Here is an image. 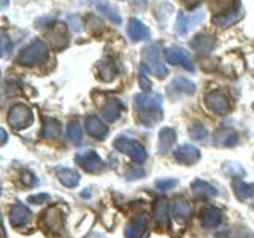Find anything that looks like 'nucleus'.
I'll list each match as a JSON object with an SVG mask.
<instances>
[{"label": "nucleus", "instance_id": "f257e3e1", "mask_svg": "<svg viewBox=\"0 0 254 238\" xmlns=\"http://www.w3.org/2000/svg\"><path fill=\"white\" fill-rule=\"evenodd\" d=\"M137 121L145 127H153L162 121V95L156 92H143L133 97Z\"/></svg>", "mask_w": 254, "mask_h": 238}, {"label": "nucleus", "instance_id": "f03ea898", "mask_svg": "<svg viewBox=\"0 0 254 238\" xmlns=\"http://www.w3.org/2000/svg\"><path fill=\"white\" fill-rule=\"evenodd\" d=\"M64 224H65V213L58 205L45 210L42 213V218H40V227L50 237L61 235L64 230Z\"/></svg>", "mask_w": 254, "mask_h": 238}, {"label": "nucleus", "instance_id": "7ed1b4c3", "mask_svg": "<svg viewBox=\"0 0 254 238\" xmlns=\"http://www.w3.org/2000/svg\"><path fill=\"white\" fill-rule=\"evenodd\" d=\"M143 67H145L151 75L159 79H164L169 75V68L161 59V45L153 43L143 50Z\"/></svg>", "mask_w": 254, "mask_h": 238}, {"label": "nucleus", "instance_id": "20e7f679", "mask_svg": "<svg viewBox=\"0 0 254 238\" xmlns=\"http://www.w3.org/2000/svg\"><path fill=\"white\" fill-rule=\"evenodd\" d=\"M48 54H50V48H48V45L43 40H34V42L27 45L18 54L16 62L21 63V65L32 67V65H37V63L45 62L48 59Z\"/></svg>", "mask_w": 254, "mask_h": 238}, {"label": "nucleus", "instance_id": "39448f33", "mask_svg": "<svg viewBox=\"0 0 254 238\" xmlns=\"http://www.w3.org/2000/svg\"><path fill=\"white\" fill-rule=\"evenodd\" d=\"M115 148L119 151V153L127 154L133 162H137L138 165L143 164L146 161V149L143 145H140L138 141H135L132 138H127V137H118L115 140Z\"/></svg>", "mask_w": 254, "mask_h": 238}, {"label": "nucleus", "instance_id": "423d86ee", "mask_svg": "<svg viewBox=\"0 0 254 238\" xmlns=\"http://www.w3.org/2000/svg\"><path fill=\"white\" fill-rule=\"evenodd\" d=\"M34 122V113L32 110L24 105V103H18L14 105L10 111H8V124H10L14 130H22L27 129Z\"/></svg>", "mask_w": 254, "mask_h": 238}, {"label": "nucleus", "instance_id": "0eeeda50", "mask_svg": "<svg viewBox=\"0 0 254 238\" xmlns=\"http://www.w3.org/2000/svg\"><path fill=\"white\" fill-rule=\"evenodd\" d=\"M75 162L87 173H100V172H103V169H105V162H103L102 157L92 149L78 153L75 156Z\"/></svg>", "mask_w": 254, "mask_h": 238}, {"label": "nucleus", "instance_id": "6e6552de", "mask_svg": "<svg viewBox=\"0 0 254 238\" xmlns=\"http://www.w3.org/2000/svg\"><path fill=\"white\" fill-rule=\"evenodd\" d=\"M203 19H205V13L203 11H195V13H183V11H180L178 18H177V24H175V32H177L178 35L185 37Z\"/></svg>", "mask_w": 254, "mask_h": 238}, {"label": "nucleus", "instance_id": "1a4fd4ad", "mask_svg": "<svg viewBox=\"0 0 254 238\" xmlns=\"http://www.w3.org/2000/svg\"><path fill=\"white\" fill-rule=\"evenodd\" d=\"M205 105L216 115H226L230 110V99L222 91H211L205 95Z\"/></svg>", "mask_w": 254, "mask_h": 238}, {"label": "nucleus", "instance_id": "9d476101", "mask_svg": "<svg viewBox=\"0 0 254 238\" xmlns=\"http://www.w3.org/2000/svg\"><path fill=\"white\" fill-rule=\"evenodd\" d=\"M165 60L172 65H180L188 71H194V63L190 60L188 51L181 46H172L165 50Z\"/></svg>", "mask_w": 254, "mask_h": 238}, {"label": "nucleus", "instance_id": "9b49d317", "mask_svg": "<svg viewBox=\"0 0 254 238\" xmlns=\"http://www.w3.org/2000/svg\"><path fill=\"white\" fill-rule=\"evenodd\" d=\"M149 234H151L149 221L146 216H143V214L130 219L124 230L126 238H149Z\"/></svg>", "mask_w": 254, "mask_h": 238}, {"label": "nucleus", "instance_id": "f8f14e48", "mask_svg": "<svg viewBox=\"0 0 254 238\" xmlns=\"http://www.w3.org/2000/svg\"><path fill=\"white\" fill-rule=\"evenodd\" d=\"M48 42H50L51 50L61 51L68 45V30L65 24H54L51 30L48 32Z\"/></svg>", "mask_w": 254, "mask_h": 238}, {"label": "nucleus", "instance_id": "ddd939ff", "mask_svg": "<svg viewBox=\"0 0 254 238\" xmlns=\"http://www.w3.org/2000/svg\"><path fill=\"white\" fill-rule=\"evenodd\" d=\"M173 156L177 159V162L181 165H194L202 157L200 149L195 148L194 145H181L180 148L175 149Z\"/></svg>", "mask_w": 254, "mask_h": 238}, {"label": "nucleus", "instance_id": "4468645a", "mask_svg": "<svg viewBox=\"0 0 254 238\" xmlns=\"http://www.w3.org/2000/svg\"><path fill=\"white\" fill-rule=\"evenodd\" d=\"M153 221L159 230L169 227V202L167 198H157L153 206Z\"/></svg>", "mask_w": 254, "mask_h": 238}, {"label": "nucleus", "instance_id": "2eb2a0df", "mask_svg": "<svg viewBox=\"0 0 254 238\" xmlns=\"http://www.w3.org/2000/svg\"><path fill=\"white\" fill-rule=\"evenodd\" d=\"M216 46V38L211 34H198L190 42V48L200 56H208Z\"/></svg>", "mask_w": 254, "mask_h": 238}, {"label": "nucleus", "instance_id": "dca6fc26", "mask_svg": "<svg viewBox=\"0 0 254 238\" xmlns=\"http://www.w3.org/2000/svg\"><path fill=\"white\" fill-rule=\"evenodd\" d=\"M127 34L132 42H145L151 37L149 29L137 18H130L127 22Z\"/></svg>", "mask_w": 254, "mask_h": 238}, {"label": "nucleus", "instance_id": "f3484780", "mask_svg": "<svg viewBox=\"0 0 254 238\" xmlns=\"http://www.w3.org/2000/svg\"><path fill=\"white\" fill-rule=\"evenodd\" d=\"M200 219H202V226L205 229H214L221 224L222 221V211L213 205H206L200 211Z\"/></svg>", "mask_w": 254, "mask_h": 238}, {"label": "nucleus", "instance_id": "a211bd4d", "mask_svg": "<svg viewBox=\"0 0 254 238\" xmlns=\"http://www.w3.org/2000/svg\"><path fill=\"white\" fill-rule=\"evenodd\" d=\"M123 103L119 102L118 99H108L105 103L102 105L100 108V115L102 118L105 119V121L108 122H115L119 119V116H121V111H123Z\"/></svg>", "mask_w": 254, "mask_h": 238}, {"label": "nucleus", "instance_id": "6ab92c4d", "mask_svg": "<svg viewBox=\"0 0 254 238\" xmlns=\"http://www.w3.org/2000/svg\"><path fill=\"white\" fill-rule=\"evenodd\" d=\"M30 219H32V211L26 205L16 203L10 210V224L13 227H22L24 224H27Z\"/></svg>", "mask_w": 254, "mask_h": 238}, {"label": "nucleus", "instance_id": "aec40b11", "mask_svg": "<svg viewBox=\"0 0 254 238\" xmlns=\"http://www.w3.org/2000/svg\"><path fill=\"white\" fill-rule=\"evenodd\" d=\"M86 132L91 135L92 138L102 140L108 135V127L97 116H89L86 118Z\"/></svg>", "mask_w": 254, "mask_h": 238}, {"label": "nucleus", "instance_id": "412c9836", "mask_svg": "<svg viewBox=\"0 0 254 238\" xmlns=\"http://www.w3.org/2000/svg\"><path fill=\"white\" fill-rule=\"evenodd\" d=\"M87 2H89L100 14H103L105 18H108L111 22H115L116 26H119V24L123 22L121 14H119L116 8L111 6V5L107 2V0H87Z\"/></svg>", "mask_w": 254, "mask_h": 238}, {"label": "nucleus", "instance_id": "4be33fe9", "mask_svg": "<svg viewBox=\"0 0 254 238\" xmlns=\"http://www.w3.org/2000/svg\"><path fill=\"white\" fill-rule=\"evenodd\" d=\"M172 216L177 222H188L190 218V205L185 197L175 198L172 203Z\"/></svg>", "mask_w": 254, "mask_h": 238}, {"label": "nucleus", "instance_id": "5701e85b", "mask_svg": "<svg viewBox=\"0 0 254 238\" xmlns=\"http://www.w3.org/2000/svg\"><path fill=\"white\" fill-rule=\"evenodd\" d=\"M237 143H238V133L232 129H221L218 132H214V145L232 148Z\"/></svg>", "mask_w": 254, "mask_h": 238}, {"label": "nucleus", "instance_id": "b1692460", "mask_svg": "<svg viewBox=\"0 0 254 238\" xmlns=\"http://www.w3.org/2000/svg\"><path fill=\"white\" fill-rule=\"evenodd\" d=\"M242 10L237 8L234 11H227V13H222V14H214L213 16V24H216L218 27H230L237 24L238 21L242 19Z\"/></svg>", "mask_w": 254, "mask_h": 238}, {"label": "nucleus", "instance_id": "393cba45", "mask_svg": "<svg viewBox=\"0 0 254 238\" xmlns=\"http://www.w3.org/2000/svg\"><path fill=\"white\" fill-rule=\"evenodd\" d=\"M62 132V125L58 119L54 118H45L43 119V129H42V138L45 140H53L59 138Z\"/></svg>", "mask_w": 254, "mask_h": 238}, {"label": "nucleus", "instance_id": "a878e982", "mask_svg": "<svg viewBox=\"0 0 254 238\" xmlns=\"http://www.w3.org/2000/svg\"><path fill=\"white\" fill-rule=\"evenodd\" d=\"M175 141H177V132L170 129V127L161 129V132H159V151L161 153H169L175 145Z\"/></svg>", "mask_w": 254, "mask_h": 238}, {"label": "nucleus", "instance_id": "bb28decb", "mask_svg": "<svg viewBox=\"0 0 254 238\" xmlns=\"http://www.w3.org/2000/svg\"><path fill=\"white\" fill-rule=\"evenodd\" d=\"M169 89L172 94H186V95H190L195 92V84L190 83V79L188 78H177L173 79V81L170 83Z\"/></svg>", "mask_w": 254, "mask_h": 238}, {"label": "nucleus", "instance_id": "cd10ccee", "mask_svg": "<svg viewBox=\"0 0 254 238\" xmlns=\"http://www.w3.org/2000/svg\"><path fill=\"white\" fill-rule=\"evenodd\" d=\"M58 173V178L61 181V184H64L65 187H76L79 182V173L71 170V169H58L56 170Z\"/></svg>", "mask_w": 254, "mask_h": 238}, {"label": "nucleus", "instance_id": "c85d7f7f", "mask_svg": "<svg viewBox=\"0 0 254 238\" xmlns=\"http://www.w3.org/2000/svg\"><path fill=\"white\" fill-rule=\"evenodd\" d=\"M116 65L115 62L111 59H103L100 63H99V78L102 79V81H113V79L116 78Z\"/></svg>", "mask_w": 254, "mask_h": 238}, {"label": "nucleus", "instance_id": "c756f323", "mask_svg": "<svg viewBox=\"0 0 254 238\" xmlns=\"http://www.w3.org/2000/svg\"><path fill=\"white\" fill-rule=\"evenodd\" d=\"M232 187L238 200H246V198L254 197V184H248L242 179H234Z\"/></svg>", "mask_w": 254, "mask_h": 238}, {"label": "nucleus", "instance_id": "7c9ffc66", "mask_svg": "<svg viewBox=\"0 0 254 238\" xmlns=\"http://www.w3.org/2000/svg\"><path fill=\"white\" fill-rule=\"evenodd\" d=\"M190 187H192V190L197 195L205 197V198H211V197L218 195L216 187H213L211 184H208V182L203 179H195L192 184H190Z\"/></svg>", "mask_w": 254, "mask_h": 238}, {"label": "nucleus", "instance_id": "2f4dec72", "mask_svg": "<svg viewBox=\"0 0 254 238\" xmlns=\"http://www.w3.org/2000/svg\"><path fill=\"white\" fill-rule=\"evenodd\" d=\"M211 10L214 14H222L227 11H234L238 8V0H211Z\"/></svg>", "mask_w": 254, "mask_h": 238}, {"label": "nucleus", "instance_id": "473e14b6", "mask_svg": "<svg viewBox=\"0 0 254 238\" xmlns=\"http://www.w3.org/2000/svg\"><path fill=\"white\" fill-rule=\"evenodd\" d=\"M67 137L73 145H79L83 140V130L78 121H70L67 125Z\"/></svg>", "mask_w": 254, "mask_h": 238}, {"label": "nucleus", "instance_id": "72a5a7b5", "mask_svg": "<svg viewBox=\"0 0 254 238\" xmlns=\"http://www.w3.org/2000/svg\"><path fill=\"white\" fill-rule=\"evenodd\" d=\"M189 135L192 140H197V141H203L206 138V135H208V130H206V127L200 122H195L192 127L189 129Z\"/></svg>", "mask_w": 254, "mask_h": 238}, {"label": "nucleus", "instance_id": "f704fd0d", "mask_svg": "<svg viewBox=\"0 0 254 238\" xmlns=\"http://www.w3.org/2000/svg\"><path fill=\"white\" fill-rule=\"evenodd\" d=\"M178 186V181L175 178H162V179H157L156 181V187L159 190H170L173 187Z\"/></svg>", "mask_w": 254, "mask_h": 238}, {"label": "nucleus", "instance_id": "c9c22d12", "mask_svg": "<svg viewBox=\"0 0 254 238\" xmlns=\"http://www.w3.org/2000/svg\"><path fill=\"white\" fill-rule=\"evenodd\" d=\"M224 172L229 173V175H234V177H243V175H245L243 167H242V165H238V164H234V162L226 164Z\"/></svg>", "mask_w": 254, "mask_h": 238}, {"label": "nucleus", "instance_id": "e433bc0d", "mask_svg": "<svg viewBox=\"0 0 254 238\" xmlns=\"http://www.w3.org/2000/svg\"><path fill=\"white\" fill-rule=\"evenodd\" d=\"M51 200V195L50 194H35V195H29L27 197V202L29 203H34V205H42V203H48Z\"/></svg>", "mask_w": 254, "mask_h": 238}, {"label": "nucleus", "instance_id": "4c0bfd02", "mask_svg": "<svg viewBox=\"0 0 254 238\" xmlns=\"http://www.w3.org/2000/svg\"><path fill=\"white\" fill-rule=\"evenodd\" d=\"M145 67L140 70L138 73V83H140V89H143V92H151V81L148 79L146 73H145Z\"/></svg>", "mask_w": 254, "mask_h": 238}, {"label": "nucleus", "instance_id": "58836bf2", "mask_svg": "<svg viewBox=\"0 0 254 238\" xmlns=\"http://www.w3.org/2000/svg\"><path fill=\"white\" fill-rule=\"evenodd\" d=\"M127 179H138L141 177H145V170H141L140 167H130L126 173Z\"/></svg>", "mask_w": 254, "mask_h": 238}, {"label": "nucleus", "instance_id": "ea45409f", "mask_svg": "<svg viewBox=\"0 0 254 238\" xmlns=\"http://www.w3.org/2000/svg\"><path fill=\"white\" fill-rule=\"evenodd\" d=\"M22 182H24L26 186H35L37 182H38V178H35V175H34V173L24 172V173H22Z\"/></svg>", "mask_w": 254, "mask_h": 238}, {"label": "nucleus", "instance_id": "a19ab883", "mask_svg": "<svg viewBox=\"0 0 254 238\" xmlns=\"http://www.w3.org/2000/svg\"><path fill=\"white\" fill-rule=\"evenodd\" d=\"M13 50V45L10 42V38L6 37V34H3L2 37V58H6L8 53H10Z\"/></svg>", "mask_w": 254, "mask_h": 238}, {"label": "nucleus", "instance_id": "79ce46f5", "mask_svg": "<svg viewBox=\"0 0 254 238\" xmlns=\"http://www.w3.org/2000/svg\"><path fill=\"white\" fill-rule=\"evenodd\" d=\"M0 133H2V145H5V143H6V132H5V129L0 130Z\"/></svg>", "mask_w": 254, "mask_h": 238}, {"label": "nucleus", "instance_id": "37998d69", "mask_svg": "<svg viewBox=\"0 0 254 238\" xmlns=\"http://www.w3.org/2000/svg\"><path fill=\"white\" fill-rule=\"evenodd\" d=\"M8 6V0H2V8H6Z\"/></svg>", "mask_w": 254, "mask_h": 238}, {"label": "nucleus", "instance_id": "c03bdc74", "mask_svg": "<svg viewBox=\"0 0 254 238\" xmlns=\"http://www.w3.org/2000/svg\"><path fill=\"white\" fill-rule=\"evenodd\" d=\"M253 110H254V103H253Z\"/></svg>", "mask_w": 254, "mask_h": 238}]
</instances>
